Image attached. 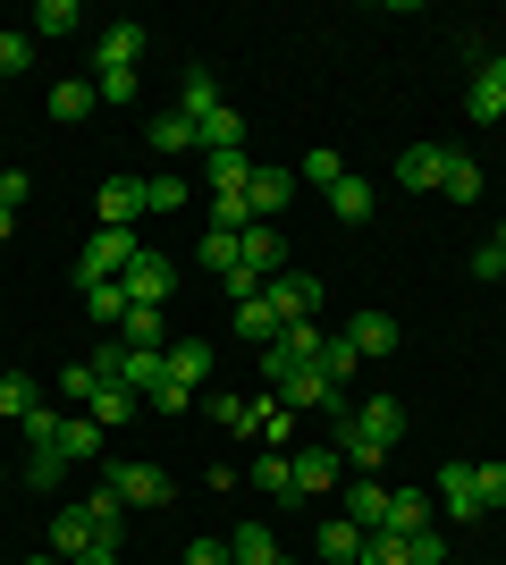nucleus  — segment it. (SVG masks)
<instances>
[{"instance_id": "f257e3e1", "label": "nucleus", "mask_w": 506, "mask_h": 565, "mask_svg": "<svg viewBox=\"0 0 506 565\" xmlns=\"http://www.w3.org/2000/svg\"><path fill=\"white\" fill-rule=\"evenodd\" d=\"M25 439H34L43 456H68V465L101 456V423L94 414H51V405H34V414H25Z\"/></svg>"}, {"instance_id": "0eeeda50", "label": "nucleus", "mask_w": 506, "mask_h": 565, "mask_svg": "<svg viewBox=\"0 0 506 565\" xmlns=\"http://www.w3.org/2000/svg\"><path fill=\"white\" fill-rule=\"evenodd\" d=\"M119 287H127V305H152V312H161V296L177 287V270H169V254H136Z\"/></svg>"}, {"instance_id": "5701e85b", "label": "nucleus", "mask_w": 506, "mask_h": 565, "mask_svg": "<svg viewBox=\"0 0 506 565\" xmlns=\"http://www.w3.org/2000/svg\"><path fill=\"white\" fill-rule=\"evenodd\" d=\"M355 423L372 430L380 448H397V439H406V405H397V397H372V405H355Z\"/></svg>"}, {"instance_id": "bb28decb", "label": "nucleus", "mask_w": 506, "mask_h": 565, "mask_svg": "<svg viewBox=\"0 0 506 565\" xmlns=\"http://www.w3.org/2000/svg\"><path fill=\"white\" fill-rule=\"evenodd\" d=\"M254 490H262V498H295V456H288V448H262V465H254Z\"/></svg>"}, {"instance_id": "a19ab883", "label": "nucleus", "mask_w": 506, "mask_h": 565, "mask_svg": "<svg viewBox=\"0 0 506 565\" xmlns=\"http://www.w3.org/2000/svg\"><path fill=\"white\" fill-rule=\"evenodd\" d=\"M144 212H186V186H177V178H144Z\"/></svg>"}, {"instance_id": "39448f33", "label": "nucleus", "mask_w": 506, "mask_h": 565, "mask_svg": "<svg viewBox=\"0 0 506 565\" xmlns=\"http://www.w3.org/2000/svg\"><path fill=\"white\" fill-rule=\"evenodd\" d=\"M94 548H101V532H94V507H60V515H51V557H60V565L94 557Z\"/></svg>"}, {"instance_id": "7c9ffc66", "label": "nucleus", "mask_w": 506, "mask_h": 565, "mask_svg": "<svg viewBox=\"0 0 506 565\" xmlns=\"http://www.w3.org/2000/svg\"><path fill=\"white\" fill-rule=\"evenodd\" d=\"M313 372H321V380H337V388H346V380L363 372V354L346 347V338H321V354H313Z\"/></svg>"}, {"instance_id": "79ce46f5", "label": "nucleus", "mask_w": 506, "mask_h": 565, "mask_svg": "<svg viewBox=\"0 0 506 565\" xmlns=\"http://www.w3.org/2000/svg\"><path fill=\"white\" fill-rule=\"evenodd\" d=\"M363 565H413V548L397 541V532H372V541H363Z\"/></svg>"}, {"instance_id": "2eb2a0df", "label": "nucleus", "mask_w": 506, "mask_h": 565, "mask_svg": "<svg viewBox=\"0 0 506 565\" xmlns=\"http://www.w3.org/2000/svg\"><path fill=\"white\" fill-rule=\"evenodd\" d=\"M161 354H169V380H177V388H194V397L212 388V347H203V338H177V347H161Z\"/></svg>"}, {"instance_id": "cd10ccee", "label": "nucleus", "mask_w": 506, "mask_h": 565, "mask_svg": "<svg viewBox=\"0 0 506 565\" xmlns=\"http://www.w3.org/2000/svg\"><path fill=\"white\" fill-rule=\"evenodd\" d=\"M76 296H85V312H94L101 330H119L127 312H136V305H127V287H119V279H101V287H76Z\"/></svg>"}, {"instance_id": "3c124183", "label": "nucleus", "mask_w": 506, "mask_h": 565, "mask_svg": "<svg viewBox=\"0 0 506 565\" xmlns=\"http://www.w3.org/2000/svg\"><path fill=\"white\" fill-rule=\"evenodd\" d=\"M34 60V34H0V76H18Z\"/></svg>"}, {"instance_id": "423d86ee", "label": "nucleus", "mask_w": 506, "mask_h": 565, "mask_svg": "<svg viewBox=\"0 0 506 565\" xmlns=\"http://www.w3.org/2000/svg\"><path fill=\"white\" fill-rule=\"evenodd\" d=\"M439 507H448L456 523H473V515H482V465L448 456V472H439Z\"/></svg>"}, {"instance_id": "9b49d317", "label": "nucleus", "mask_w": 506, "mask_h": 565, "mask_svg": "<svg viewBox=\"0 0 506 565\" xmlns=\"http://www.w3.org/2000/svg\"><path fill=\"white\" fill-rule=\"evenodd\" d=\"M473 118H506V51H489L482 68H473V94H464Z\"/></svg>"}, {"instance_id": "4468645a", "label": "nucleus", "mask_w": 506, "mask_h": 565, "mask_svg": "<svg viewBox=\"0 0 506 565\" xmlns=\"http://www.w3.org/2000/svg\"><path fill=\"white\" fill-rule=\"evenodd\" d=\"M94 60H101V76H110V68H136V60H144V25H101V34H94Z\"/></svg>"}, {"instance_id": "c9c22d12", "label": "nucleus", "mask_w": 506, "mask_h": 565, "mask_svg": "<svg viewBox=\"0 0 506 565\" xmlns=\"http://www.w3.org/2000/svg\"><path fill=\"white\" fill-rule=\"evenodd\" d=\"M119 347H152V354H161V312H152V305H136V312L119 321Z\"/></svg>"}, {"instance_id": "f3484780", "label": "nucleus", "mask_w": 506, "mask_h": 565, "mask_svg": "<svg viewBox=\"0 0 506 565\" xmlns=\"http://www.w3.org/2000/svg\"><path fill=\"white\" fill-rule=\"evenodd\" d=\"M144 220V178H110L101 186V228H136Z\"/></svg>"}, {"instance_id": "6ab92c4d", "label": "nucleus", "mask_w": 506, "mask_h": 565, "mask_svg": "<svg viewBox=\"0 0 506 565\" xmlns=\"http://www.w3.org/2000/svg\"><path fill=\"white\" fill-rule=\"evenodd\" d=\"M380 532H397V541L431 532V498H422V490H388V523H380Z\"/></svg>"}, {"instance_id": "5fc2aeb1", "label": "nucleus", "mask_w": 506, "mask_h": 565, "mask_svg": "<svg viewBox=\"0 0 506 565\" xmlns=\"http://www.w3.org/2000/svg\"><path fill=\"white\" fill-rule=\"evenodd\" d=\"M177 565H237V557H228V548H219V541H194V548H186V557H177Z\"/></svg>"}, {"instance_id": "680f3d73", "label": "nucleus", "mask_w": 506, "mask_h": 565, "mask_svg": "<svg viewBox=\"0 0 506 565\" xmlns=\"http://www.w3.org/2000/svg\"><path fill=\"white\" fill-rule=\"evenodd\" d=\"M0 481H9V472H0Z\"/></svg>"}, {"instance_id": "ddd939ff", "label": "nucleus", "mask_w": 506, "mask_h": 565, "mask_svg": "<svg viewBox=\"0 0 506 565\" xmlns=\"http://www.w3.org/2000/svg\"><path fill=\"white\" fill-rule=\"evenodd\" d=\"M346 347H355L363 363H388V354H397V321H388V312H355V321H346Z\"/></svg>"}, {"instance_id": "4d7b16f0", "label": "nucleus", "mask_w": 506, "mask_h": 565, "mask_svg": "<svg viewBox=\"0 0 506 565\" xmlns=\"http://www.w3.org/2000/svg\"><path fill=\"white\" fill-rule=\"evenodd\" d=\"M9 236H18V212H9V203H0V245H9Z\"/></svg>"}, {"instance_id": "2f4dec72", "label": "nucleus", "mask_w": 506, "mask_h": 565, "mask_svg": "<svg viewBox=\"0 0 506 565\" xmlns=\"http://www.w3.org/2000/svg\"><path fill=\"white\" fill-rule=\"evenodd\" d=\"M228 557H237V565H279V541H270V523H245L237 541H228Z\"/></svg>"}, {"instance_id": "72a5a7b5", "label": "nucleus", "mask_w": 506, "mask_h": 565, "mask_svg": "<svg viewBox=\"0 0 506 565\" xmlns=\"http://www.w3.org/2000/svg\"><path fill=\"white\" fill-rule=\"evenodd\" d=\"M152 152H203V143H194V118H186V110L152 118Z\"/></svg>"}, {"instance_id": "a878e982", "label": "nucleus", "mask_w": 506, "mask_h": 565, "mask_svg": "<svg viewBox=\"0 0 506 565\" xmlns=\"http://www.w3.org/2000/svg\"><path fill=\"white\" fill-rule=\"evenodd\" d=\"M363 541H372V532H355L346 515L321 523V557H330V565H363Z\"/></svg>"}, {"instance_id": "412c9836", "label": "nucleus", "mask_w": 506, "mask_h": 565, "mask_svg": "<svg viewBox=\"0 0 506 565\" xmlns=\"http://www.w3.org/2000/svg\"><path fill=\"white\" fill-rule=\"evenodd\" d=\"M136 405H144V397H136V388H119V380H101V388H94V405H85V414H94L101 430H127V423H136Z\"/></svg>"}, {"instance_id": "e433bc0d", "label": "nucleus", "mask_w": 506, "mask_h": 565, "mask_svg": "<svg viewBox=\"0 0 506 565\" xmlns=\"http://www.w3.org/2000/svg\"><path fill=\"white\" fill-rule=\"evenodd\" d=\"M186 118H212L219 110V85H212V68H186V102H177Z\"/></svg>"}, {"instance_id": "6e6552de", "label": "nucleus", "mask_w": 506, "mask_h": 565, "mask_svg": "<svg viewBox=\"0 0 506 565\" xmlns=\"http://www.w3.org/2000/svg\"><path fill=\"white\" fill-rule=\"evenodd\" d=\"M110 498H119V507H161L169 472L161 465H110Z\"/></svg>"}, {"instance_id": "58836bf2", "label": "nucleus", "mask_w": 506, "mask_h": 565, "mask_svg": "<svg viewBox=\"0 0 506 565\" xmlns=\"http://www.w3.org/2000/svg\"><path fill=\"white\" fill-rule=\"evenodd\" d=\"M76 25H85L76 0H43V9H34V34H76Z\"/></svg>"}, {"instance_id": "1a4fd4ad", "label": "nucleus", "mask_w": 506, "mask_h": 565, "mask_svg": "<svg viewBox=\"0 0 506 565\" xmlns=\"http://www.w3.org/2000/svg\"><path fill=\"white\" fill-rule=\"evenodd\" d=\"M237 262H245V270H254V279H279V270H288V236L254 220V228L237 236Z\"/></svg>"}, {"instance_id": "4c0bfd02", "label": "nucleus", "mask_w": 506, "mask_h": 565, "mask_svg": "<svg viewBox=\"0 0 506 565\" xmlns=\"http://www.w3.org/2000/svg\"><path fill=\"white\" fill-rule=\"evenodd\" d=\"M194 254H203V270H219V279H228V270H245V262H237V236H228V228H212Z\"/></svg>"}, {"instance_id": "c03bdc74", "label": "nucleus", "mask_w": 506, "mask_h": 565, "mask_svg": "<svg viewBox=\"0 0 506 565\" xmlns=\"http://www.w3.org/2000/svg\"><path fill=\"white\" fill-rule=\"evenodd\" d=\"M60 388H68L76 405H94V388H101V372H94V354H85V363H68V372H60Z\"/></svg>"}, {"instance_id": "f704fd0d", "label": "nucleus", "mask_w": 506, "mask_h": 565, "mask_svg": "<svg viewBox=\"0 0 506 565\" xmlns=\"http://www.w3.org/2000/svg\"><path fill=\"white\" fill-rule=\"evenodd\" d=\"M337 178H346V161H337L330 143H321V152H304V161H295V186H321V194H330Z\"/></svg>"}, {"instance_id": "6e6d98bb", "label": "nucleus", "mask_w": 506, "mask_h": 565, "mask_svg": "<svg viewBox=\"0 0 506 565\" xmlns=\"http://www.w3.org/2000/svg\"><path fill=\"white\" fill-rule=\"evenodd\" d=\"M482 507H506V465H482Z\"/></svg>"}, {"instance_id": "864d4df0", "label": "nucleus", "mask_w": 506, "mask_h": 565, "mask_svg": "<svg viewBox=\"0 0 506 565\" xmlns=\"http://www.w3.org/2000/svg\"><path fill=\"white\" fill-rule=\"evenodd\" d=\"M25 194H34V178H25V169H0V203H9V212H18Z\"/></svg>"}, {"instance_id": "473e14b6", "label": "nucleus", "mask_w": 506, "mask_h": 565, "mask_svg": "<svg viewBox=\"0 0 506 565\" xmlns=\"http://www.w3.org/2000/svg\"><path fill=\"white\" fill-rule=\"evenodd\" d=\"M34 405H43V388H34V380H25V372H0V414H9V423H25Z\"/></svg>"}, {"instance_id": "f8f14e48", "label": "nucleus", "mask_w": 506, "mask_h": 565, "mask_svg": "<svg viewBox=\"0 0 506 565\" xmlns=\"http://www.w3.org/2000/svg\"><path fill=\"white\" fill-rule=\"evenodd\" d=\"M194 143H203V161H212V152H245V110L219 102L212 118H194Z\"/></svg>"}, {"instance_id": "bf43d9fd", "label": "nucleus", "mask_w": 506, "mask_h": 565, "mask_svg": "<svg viewBox=\"0 0 506 565\" xmlns=\"http://www.w3.org/2000/svg\"><path fill=\"white\" fill-rule=\"evenodd\" d=\"M498 254H506V220H498Z\"/></svg>"}, {"instance_id": "49530a36", "label": "nucleus", "mask_w": 506, "mask_h": 565, "mask_svg": "<svg viewBox=\"0 0 506 565\" xmlns=\"http://www.w3.org/2000/svg\"><path fill=\"white\" fill-rule=\"evenodd\" d=\"M473 279L506 287V254H498V236H482V245H473Z\"/></svg>"}, {"instance_id": "8fccbe9b", "label": "nucleus", "mask_w": 506, "mask_h": 565, "mask_svg": "<svg viewBox=\"0 0 506 565\" xmlns=\"http://www.w3.org/2000/svg\"><path fill=\"white\" fill-rule=\"evenodd\" d=\"M413 565H448V532H439V523H431V532H413Z\"/></svg>"}, {"instance_id": "a18cd8bd", "label": "nucleus", "mask_w": 506, "mask_h": 565, "mask_svg": "<svg viewBox=\"0 0 506 565\" xmlns=\"http://www.w3.org/2000/svg\"><path fill=\"white\" fill-rule=\"evenodd\" d=\"M203 405H212V423L245 430V397H237V388H203Z\"/></svg>"}, {"instance_id": "aec40b11", "label": "nucleus", "mask_w": 506, "mask_h": 565, "mask_svg": "<svg viewBox=\"0 0 506 565\" xmlns=\"http://www.w3.org/2000/svg\"><path fill=\"white\" fill-rule=\"evenodd\" d=\"M330 212H337V220H372V212H380V186L346 169V178H337V186H330Z\"/></svg>"}, {"instance_id": "052dcab7", "label": "nucleus", "mask_w": 506, "mask_h": 565, "mask_svg": "<svg viewBox=\"0 0 506 565\" xmlns=\"http://www.w3.org/2000/svg\"><path fill=\"white\" fill-rule=\"evenodd\" d=\"M34 565H60V557H34Z\"/></svg>"}, {"instance_id": "4be33fe9", "label": "nucleus", "mask_w": 506, "mask_h": 565, "mask_svg": "<svg viewBox=\"0 0 506 565\" xmlns=\"http://www.w3.org/2000/svg\"><path fill=\"white\" fill-rule=\"evenodd\" d=\"M254 169H262L254 152H212V161H203V178H212V194H245V186H254Z\"/></svg>"}, {"instance_id": "a211bd4d", "label": "nucleus", "mask_w": 506, "mask_h": 565, "mask_svg": "<svg viewBox=\"0 0 506 565\" xmlns=\"http://www.w3.org/2000/svg\"><path fill=\"white\" fill-rule=\"evenodd\" d=\"M245 430H254L262 448H288V439H295V414H288V405H279V397H262V405L245 397Z\"/></svg>"}, {"instance_id": "c756f323", "label": "nucleus", "mask_w": 506, "mask_h": 565, "mask_svg": "<svg viewBox=\"0 0 506 565\" xmlns=\"http://www.w3.org/2000/svg\"><path fill=\"white\" fill-rule=\"evenodd\" d=\"M94 76H60V85H51V118H85V110H94Z\"/></svg>"}, {"instance_id": "13d9d810", "label": "nucleus", "mask_w": 506, "mask_h": 565, "mask_svg": "<svg viewBox=\"0 0 506 565\" xmlns=\"http://www.w3.org/2000/svg\"><path fill=\"white\" fill-rule=\"evenodd\" d=\"M76 565H119V548H94V557H76Z\"/></svg>"}, {"instance_id": "7ed1b4c3", "label": "nucleus", "mask_w": 506, "mask_h": 565, "mask_svg": "<svg viewBox=\"0 0 506 565\" xmlns=\"http://www.w3.org/2000/svg\"><path fill=\"white\" fill-rule=\"evenodd\" d=\"M262 296H270L279 321H313V312H321V279H313V270H279V279H262Z\"/></svg>"}, {"instance_id": "de8ad7c7", "label": "nucleus", "mask_w": 506, "mask_h": 565, "mask_svg": "<svg viewBox=\"0 0 506 565\" xmlns=\"http://www.w3.org/2000/svg\"><path fill=\"white\" fill-rule=\"evenodd\" d=\"M439 194H456V203H473V194H482V169H473V161H448V186H439Z\"/></svg>"}, {"instance_id": "603ef678", "label": "nucleus", "mask_w": 506, "mask_h": 565, "mask_svg": "<svg viewBox=\"0 0 506 565\" xmlns=\"http://www.w3.org/2000/svg\"><path fill=\"white\" fill-rule=\"evenodd\" d=\"M152 414H186V405H194V388H177V380H161V388H152Z\"/></svg>"}, {"instance_id": "c85d7f7f", "label": "nucleus", "mask_w": 506, "mask_h": 565, "mask_svg": "<svg viewBox=\"0 0 506 565\" xmlns=\"http://www.w3.org/2000/svg\"><path fill=\"white\" fill-rule=\"evenodd\" d=\"M237 338H245V347H270V338H279V312H270V296H245V305H237Z\"/></svg>"}, {"instance_id": "20e7f679", "label": "nucleus", "mask_w": 506, "mask_h": 565, "mask_svg": "<svg viewBox=\"0 0 506 565\" xmlns=\"http://www.w3.org/2000/svg\"><path fill=\"white\" fill-rule=\"evenodd\" d=\"M448 161H456L448 143H406V152H397V186H413V194H439V186H448Z\"/></svg>"}, {"instance_id": "dca6fc26", "label": "nucleus", "mask_w": 506, "mask_h": 565, "mask_svg": "<svg viewBox=\"0 0 506 565\" xmlns=\"http://www.w3.org/2000/svg\"><path fill=\"white\" fill-rule=\"evenodd\" d=\"M245 203H254V220H279L295 203V169H254V186H245Z\"/></svg>"}, {"instance_id": "393cba45", "label": "nucleus", "mask_w": 506, "mask_h": 565, "mask_svg": "<svg viewBox=\"0 0 506 565\" xmlns=\"http://www.w3.org/2000/svg\"><path fill=\"white\" fill-rule=\"evenodd\" d=\"M346 523H355V532H380L388 523V490L380 481H355V490H346Z\"/></svg>"}, {"instance_id": "09e8293b", "label": "nucleus", "mask_w": 506, "mask_h": 565, "mask_svg": "<svg viewBox=\"0 0 506 565\" xmlns=\"http://www.w3.org/2000/svg\"><path fill=\"white\" fill-rule=\"evenodd\" d=\"M94 94H101V102H119V110H127V102H136V68H110V76H94Z\"/></svg>"}, {"instance_id": "f03ea898", "label": "nucleus", "mask_w": 506, "mask_h": 565, "mask_svg": "<svg viewBox=\"0 0 506 565\" xmlns=\"http://www.w3.org/2000/svg\"><path fill=\"white\" fill-rule=\"evenodd\" d=\"M144 254V236L136 228H94L85 236V254H76V287H101V279H127V262Z\"/></svg>"}, {"instance_id": "ea45409f", "label": "nucleus", "mask_w": 506, "mask_h": 565, "mask_svg": "<svg viewBox=\"0 0 506 565\" xmlns=\"http://www.w3.org/2000/svg\"><path fill=\"white\" fill-rule=\"evenodd\" d=\"M212 228L245 236V228H254V203H245V194H212Z\"/></svg>"}, {"instance_id": "37998d69", "label": "nucleus", "mask_w": 506, "mask_h": 565, "mask_svg": "<svg viewBox=\"0 0 506 565\" xmlns=\"http://www.w3.org/2000/svg\"><path fill=\"white\" fill-rule=\"evenodd\" d=\"M25 481H34V490H60V481H68V456H43V448H34V465H25Z\"/></svg>"}, {"instance_id": "9d476101", "label": "nucleus", "mask_w": 506, "mask_h": 565, "mask_svg": "<svg viewBox=\"0 0 506 565\" xmlns=\"http://www.w3.org/2000/svg\"><path fill=\"white\" fill-rule=\"evenodd\" d=\"M337 472H346V456H337L330 439H321V448H304V456H295V498H330Z\"/></svg>"}, {"instance_id": "b1692460", "label": "nucleus", "mask_w": 506, "mask_h": 565, "mask_svg": "<svg viewBox=\"0 0 506 565\" xmlns=\"http://www.w3.org/2000/svg\"><path fill=\"white\" fill-rule=\"evenodd\" d=\"M330 448H337V456H346V465H355V472H372V465H380V456H388V448H380V439H372V430H363V423H355V414H346V423H337V439H330Z\"/></svg>"}]
</instances>
